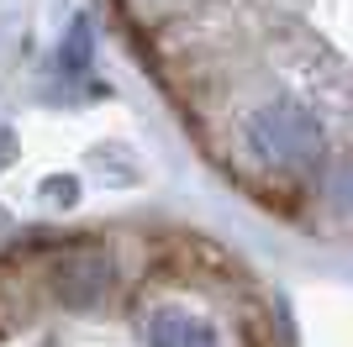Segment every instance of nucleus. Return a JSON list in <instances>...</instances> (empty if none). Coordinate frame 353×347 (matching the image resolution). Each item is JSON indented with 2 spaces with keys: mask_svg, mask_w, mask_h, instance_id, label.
Wrapping results in <instances>:
<instances>
[{
  "mask_svg": "<svg viewBox=\"0 0 353 347\" xmlns=\"http://www.w3.org/2000/svg\"><path fill=\"white\" fill-rule=\"evenodd\" d=\"M248 147L269 169H306L322 153V132H316V121L306 111H295V105L280 101V105H264L248 121Z\"/></svg>",
  "mask_w": 353,
  "mask_h": 347,
  "instance_id": "1",
  "label": "nucleus"
},
{
  "mask_svg": "<svg viewBox=\"0 0 353 347\" xmlns=\"http://www.w3.org/2000/svg\"><path fill=\"white\" fill-rule=\"evenodd\" d=\"M148 347H216V332H211V321L169 305V311H159L153 326H148Z\"/></svg>",
  "mask_w": 353,
  "mask_h": 347,
  "instance_id": "2",
  "label": "nucleus"
},
{
  "mask_svg": "<svg viewBox=\"0 0 353 347\" xmlns=\"http://www.w3.org/2000/svg\"><path fill=\"white\" fill-rule=\"evenodd\" d=\"M59 289H63L69 305H95L101 289H105V258L101 253H74V258H63Z\"/></svg>",
  "mask_w": 353,
  "mask_h": 347,
  "instance_id": "3",
  "label": "nucleus"
}]
</instances>
